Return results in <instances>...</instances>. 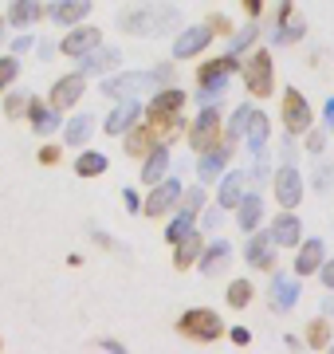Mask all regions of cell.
<instances>
[{
	"instance_id": "obj_2",
	"label": "cell",
	"mask_w": 334,
	"mask_h": 354,
	"mask_svg": "<svg viewBox=\"0 0 334 354\" xmlns=\"http://www.w3.org/2000/svg\"><path fill=\"white\" fill-rule=\"evenodd\" d=\"M177 20V8H166V4H138L130 12H118V28L130 36H161V32H173Z\"/></svg>"
},
{
	"instance_id": "obj_11",
	"label": "cell",
	"mask_w": 334,
	"mask_h": 354,
	"mask_svg": "<svg viewBox=\"0 0 334 354\" xmlns=\"http://www.w3.org/2000/svg\"><path fill=\"white\" fill-rule=\"evenodd\" d=\"M275 201H279V209H295L303 201V177H299L295 165H279V174H275Z\"/></svg>"
},
{
	"instance_id": "obj_10",
	"label": "cell",
	"mask_w": 334,
	"mask_h": 354,
	"mask_svg": "<svg viewBox=\"0 0 334 354\" xmlns=\"http://www.w3.org/2000/svg\"><path fill=\"white\" fill-rule=\"evenodd\" d=\"M103 44V32L99 28H87V24H71V36L59 39V51L63 55H71V59H83L87 51H95Z\"/></svg>"
},
{
	"instance_id": "obj_53",
	"label": "cell",
	"mask_w": 334,
	"mask_h": 354,
	"mask_svg": "<svg viewBox=\"0 0 334 354\" xmlns=\"http://www.w3.org/2000/svg\"><path fill=\"white\" fill-rule=\"evenodd\" d=\"M0 342H4V339H0Z\"/></svg>"
},
{
	"instance_id": "obj_28",
	"label": "cell",
	"mask_w": 334,
	"mask_h": 354,
	"mask_svg": "<svg viewBox=\"0 0 334 354\" xmlns=\"http://www.w3.org/2000/svg\"><path fill=\"white\" fill-rule=\"evenodd\" d=\"M169 169V150L166 142H157L154 150L146 153V165H141V185H154V181H161Z\"/></svg>"
},
{
	"instance_id": "obj_32",
	"label": "cell",
	"mask_w": 334,
	"mask_h": 354,
	"mask_svg": "<svg viewBox=\"0 0 334 354\" xmlns=\"http://www.w3.org/2000/svg\"><path fill=\"white\" fill-rule=\"evenodd\" d=\"M90 130H95V118H90V114H75V118L67 122V130H63V142L67 146H87Z\"/></svg>"
},
{
	"instance_id": "obj_4",
	"label": "cell",
	"mask_w": 334,
	"mask_h": 354,
	"mask_svg": "<svg viewBox=\"0 0 334 354\" xmlns=\"http://www.w3.org/2000/svg\"><path fill=\"white\" fill-rule=\"evenodd\" d=\"M173 83V67H157V71H134V75H115L103 83V95L106 99H134L138 91H157V87H169Z\"/></svg>"
},
{
	"instance_id": "obj_25",
	"label": "cell",
	"mask_w": 334,
	"mask_h": 354,
	"mask_svg": "<svg viewBox=\"0 0 334 354\" xmlns=\"http://www.w3.org/2000/svg\"><path fill=\"white\" fill-rule=\"evenodd\" d=\"M157 134H154V127H150V122H146V127H138V122H134V127L126 130V142H122V150L130 153V158H146V153L154 150L157 146Z\"/></svg>"
},
{
	"instance_id": "obj_27",
	"label": "cell",
	"mask_w": 334,
	"mask_h": 354,
	"mask_svg": "<svg viewBox=\"0 0 334 354\" xmlns=\"http://www.w3.org/2000/svg\"><path fill=\"white\" fill-rule=\"evenodd\" d=\"M259 221H264V201H259L256 193H244L240 205H236V225L244 228V236H248L252 228H259Z\"/></svg>"
},
{
	"instance_id": "obj_30",
	"label": "cell",
	"mask_w": 334,
	"mask_h": 354,
	"mask_svg": "<svg viewBox=\"0 0 334 354\" xmlns=\"http://www.w3.org/2000/svg\"><path fill=\"white\" fill-rule=\"evenodd\" d=\"M16 28H32L36 20H43V0H12V8L4 16Z\"/></svg>"
},
{
	"instance_id": "obj_37",
	"label": "cell",
	"mask_w": 334,
	"mask_h": 354,
	"mask_svg": "<svg viewBox=\"0 0 334 354\" xmlns=\"http://www.w3.org/2000/svg\"><path fill=\"white\" fill-rule=\"evenodd\" d=\"M248 118H252V111H248V106H240V111L232 114V122L224 127V134H228V138H244V130H248Z\"/></svg>"
},
{
	"instance_id": "obj_26",
	"label": "cell",
	"mask_w": 334,
	"mask_h": 354,
	"mask_svg": "<svg viewBox=\"0 0 334 354\" xmlns=\"http://www.w3.org/2000/svg\"><path fill=\"white\" fill-rule=\"evenodd\" d=\"M228 260H232V244L228 241H217V244H205V252H201L197 268H201L205 276H220V272L228 268Z\"/></svg>"
},
{
	"instance_id": "obj_3",
	"label": "cell",
	"mask_w": 334,
	"mask_h": 354,
	"mask_svg": "<svg viewBox=\"0 0 334 354\" xmlns=\"http://www.w3.org/2000/svg\"><path fill=\"white\" fill-rule=\"evenodd\" d=\"M240 71V55H217V59H205V64L197 67V102H220L224 99V87H228V79Z\"/></svg>"
},
{
	"instance_id": "obj_17",
	"label": "cell",
	"mask_w": 334,
	"mask_h": 354,
	"mask_svg": "<svg viewBox=\"0 0 334 354\" xmlns=\"http://www.w3.org/2000/svg\"><path fill=\"white\" fill-rule=\"evenodd\" d=\"M268 236H271V244H275V248H295L299 236H303V221H299V216L287 209V213L275 216V225H271Z\"/></svg>"
},
{
	"instance_id": "obj_35",
	"label": "cell",
	"mask_w": 334,
	"mask_h": 354,
	"mask_svg": "<svg viewBox=\"0 0 334 354\" xmlns=\"http://www.w3.org/2000/svg\"><path fill=\"white\" fill-rule=\"evenodd\" d=\"M252 295H256V288H252L248 279H232L228 283V307H236V311H244V307L252 304Z\"/></svg>"
},
{
	"instance_id": "obj_15",
	"label": "cell",
	"mask_w": 334,
	"mask_h": 354,
	"mask_svg": "<svg viewBox=\"0 0 334 354\" xmlns=\"http://www.w3.org/2000/svg\"><path fill=\"white\" fill-rule=\"evenodd\" d=\"M83 87H87V79L79 75H63V79H55V87H52V106L55 111H71V106H75L79 99H83Z\"/></svg>"
},
{
	"instance_id": "obj_48",
	"label": "cell",
	"mask_w": 334,
	"mask_h": 354,
	"mask_svg": "<svg viewBox=\"0 0 334 354\" xmlns=\"http://www.w3.org/2000/svg\"><path fill=\"white\" fill-rule=\"evenodd\" d=\"M232 342H236V346H248V342H252V330H248V327H236V330H232Z\"/></svg>"
},
{
	"instance_id": "obj_50",
	"label": "cell",
	"mask_w": 334,
	"mask_h": 354,
	"mask_svg": "<svg viewBox=\"0 0 334 354\" xmlns=\"http://www.w3.org/2000/svg\"><path fill=\"white\" fill-rule=\"evenodd\" d=\"M122 197H126V205H130V209H134V213H138V209H141V205H138V193H130V189H122Z\"/></svg>"
},
{
	"instance_id": "obj_41",
	"label": "cell",
	"mask_w": 334,
	"mask_h": 354,
	"mask_svg": "<svg viewBox=\"0 0 334 354\" xmlns=\"http://www.w3.org/2000/svg\"><path fill=\"white\" fill-rule=\"evenodd\" d=\"M205 28H208V36H232L228 16H208V20H205Z\"/></svg>"
},
{
	"instance_id": "obj_49",
	"label": "cell",
	"mask_w": 334,
	"mask_h": 354,
	"mask_svg": "<svg viewBox=\"0 0 334 354\" xmlns=\"http://www.w3.org/2000/svg\"><path fill=\"white\" fill-rule=\"evenodd\" d=\"M28 48H32V36H20V39L12 44V51H16V55H20V51H28Z\"/></svg>"
},
{
	"instance_id": "obj_20",
	"label": "cell",
	"mask_w": 334,
	"mask_h": 354,
	"mask_svg": "<svg viewBox=\"0 0 334 354\" xmlns=\"http://www.w3.org/2000/svg\"><path fill=\"white\" fill-rule=\"evenodd\" d=\"M28 118H32V130H36V134H52V130H59V111H55L52 102L32 99V95H28Z\"/></svg>"
},
{
	"instance_id": "obj_39",
	"label": "cell",
	"mask_w": 334,
	"mask_h": 354,
	"mask_svg": "<svg viewBox=\"0 0 334 354\" xmlns=\"http://www.w3.org/2000/svg\"><path fill=\"white\" fill-rule=\"evenodd\" d=\"M4 114H8V118H24V114H28V95L12 91V95L4 99Z\"/></svg>"
},
{
	"instance_id": "obj_44",
	"label": "cell",
	"mask_w": 334,
	"mask_h": 354,
	"mask_svg": "<svg viewBox=\"0 0 334 354\" xmlns=\"http://www.w3.org/2000/svg\"><path fill=\"white\" fill-rule=\"evenodd\" d=\"M331 177H334V169H331V165H322V169H319V177H315V189H331Z\"/></svg>"
},
{
	"instance_id": "obj_34",
	"label": "cell",
	"mask_w": 334,
	"mask_h": 354,
	"mask_svg": "<svg viewBox=\"0 0 334 354\" xmlns=\"http://www.w3.org/2000/svg\"><path fill=\"white\" fill-rule=\"evenodd\" d=\"M248 127H252V130H244V134H248V146H252V150H264V142H268V127H271V122H268V114H259V111H252V118H248Z\"/></svg>"
},
{
	"instance_id": "obj_43",
	"label": "cell",
	"mask_w": 334,
	"mask_h": 354,
	"mask_svg": "<svg viewBox=\"0 0 334 354\" xmlns=\"http://www.w3.org/2000/svg\"><path fill=\"white\" fill-rule=\"evenodd\" d=\"M322 146H326V134H322V130H311V134H307V150L319 153Z\"/></svg>"
},
{
	"instance_id": "obj_24",
	"label": "cell",
	"mask_w": 334,
	"mask_h": 354,
	"mask_svg": "<svg viewBox=\"0 0 334 354\" xmlns=\"http://www.w3.org/2000/svg\"><path fill=\"white\" fill-rule=\"evenodd\" d=\"M177 244V256H173V268L177 272H185V268H193L197 260H201V252H205V241H201V232L197 228H189L181 241H173Z\"/></svg>"
},
{
	"instance_id": "obj_16",
	"label": "cell",
	"mask_w": 334,
	"mask_h": 354,
	"mask_svg": "<svg viewBox=\"0 0 334 354\" xmlns=\"http://www.w3.org/2000/svg\"><path fill=\"white\" fill-rule=\"evenodd\" d=\"M303 36H307V24L295 16V4L283 0L279 16H275V39H279V44H295V39H303Z\"/></svg>"
},
{
	"instance_id": "obj_14",
	"label": "cell",
	"mask_w": 334,
	"mask_h": 354,
	"mask_svg": "<svg viewBox=\"0 0 334 354\" xmlns=\"http://www.w3.org/2000/svg\"><path fill=\"white\" fill-rule=\"evenodd\" d=\"M90 0H55V4H43V16H52L59 28H71V24H79L83 16H90Z\"/></svg>"
},
{
	"instance_id": "obj_42",
	"label": "cell",
	"mask_w": 334,
	"mask_h": 354,
	"mask_svg": "<svg viewBox=\"0 0 334 354\" xmlns=\"http://www.w3.org/2000/svg\"><path fill=\"white\" fill-rule=\"evenodd\" d=\"M36 158H39V165H55L59 158H63V146H43Z\"/></svg>"
},
{
	"instance_id": "obj_9",
	"label": "cell",
	"mask_w": 334,
	"mask_h": 354,
	"mask_svg": "<svg viewBox=\"0 0 334 354\" xmlns=\"http://www.w3.org/2000/svg\"><path fill=\"white\" fill-rule=\"evenodd\" d=\"M283 127L291 130V134H307L315 127V111H311V102L295 87L283 91Z\"/></svg>"
},
{
	"instance_id": "obj_38",
	"label": "cell",
	"mask_w": 334,
	"mask_h": 354,
	"mask_svg": "<svg viewBox=\"0 0 334 354\" xmlns=\"http://www.w3.org/2000/svg\"><path fill=\"white\" fill-rule=\"evenodd\" d=\"M16 75H20V64H16V55H4V59H0V91L12 87Z\"/></svg>"
},
{
	"instance_id": "obj_13",
	"label": "cell",
	"mask_w": 334,
	"mask_h": 354,
	"mask_svg": "<svg viewBox=\"0 0 334 354\" xmlns=\"http://www.w3.org/2000/svg\"><path fill=\"white\" fill-rule=\"evenodd\" d=\"M271 248H275V244H271L268 232H259V228H252V232H248L244 256H248V264H252V268H259V272H271V268H275V252H271Z\"/></svg>"
},
{
	"instance_id": "obj_46",
	"label": "cell",
	"mask_w": 334,
	"mask_h": 354,
	"mask_svg": "<svg viewBox=\"0 0 334 354\" xmlns=\"http://www.w3.org/2000/svg\"><path fill=\"white\" fill-rule=\"evenodd\" d=\"M319 272H322V283H326V288L334 291V260H322V268H319Z\"/></svg>"
},
{
	"instance_id": "obj_31",
	"label": "cell",
	"mask_w": 334,
	"mask_h": 354,
	"mask_svg": "<svg viewBox=\"0 0 334 354\" xmlns=\"http://www.w3.org/2000/svg\"><path fill=\"white\" fill-rule=\"evenodd\" d=\"M322 268V241H307L295 256V276H311Z\"/></svg>"
},
{
	"instance_id": "obj_5",
	"label": "cell",
	"mask_w": 334,
	"mask_h": 354,
	"mask_svg": "<svg viewBox=\"0 0 334 354\" xmlns=\"http://www.w3.org/2000/svg\"><path fill=\"white\" fill-rule=\"evenodd\" d=\"M177 335L189 342H217L224 335V323H220L217 311H208V307H193V311H185L177 319Z\"/></svg>"
},
{
	"instance_id": "obj_18",
	"label": "cell",
	"mask_w": 334,
	"mask_h": 354,
	"mask_svg": "<svg viewBox=\"0 0 334 354\" xmlns=\"http://www.w3.org/2000/svg\"><path fill=\"white\" fill-rule=\"evenodd\" d=\"M232 146H236V138H224L220 146L201 153V181H217V177L224 174V162L232 158Z\"/></svg>"
},
{
	"instance_id": "obj_45",
	"label": "cell",
	"mask_w": 334,
	"mask_h": 354,
	"mask_svg": "<svg viewBox=\"0 0 334 354\" xmlns=\"http://www.w3.org/2000/svg\"><path fill=\"white\" fill-rule=\"evenodd\" d=\"M240 4H244L248 20H259V12H264V0H240Z\"/></svg>"
},
{
	"instance_id": "obj_47",
	"label": "cell",
	"mask_w": 334,
	"mask_h": 354,
	"mask_svg": "<svg viewBox=\"0 0 334 354\" xmlns=\"http://www.w3.org/2000/svg\"><path fill=\"white\" fill-rule=\"evenodd\" d=\"M220 221H224V209H220V205H217V209H208V213H205V228H217Z\"/></svg>"
},
{
	"instance_id": "obj_29",
	"label": "cell",
	"mask_w": 334,
	"mask_h": 354,
	"mask_svg": "<svg viewBox=\"0 0 334 354\" xmlns=\"http://www.w3.org/2000/svg\"><path fill=\"white\" fill-rule=\"evenodd\" d=\"M268 299H271V307H275V311H291V307H295V299H299V283H295V279H287V276H275V279H271Z\"/></svg>"
},
{
	"instance_id": "obj_22",
	"label": "cell",
	"mask_w": 334,
	"mask_h": 354,
	"mask_svg": "<svg viewBox=\"0 0 334 354\" xmlns=\"http://www.w3.org/2000/svg\"><path fill=\"white\" fill-rule=\"evenodd\" d=\"M138 114H141V102L134 99H122V106H115V114L106 118V130L103 134H110V138H122L134 122H138Z\"/></svg>"
},
{
	"instance_id": "obj_40",
	"label": "cell",
	"mask_w": 334,
	"mask_h": 354,
	"mask_svg": "<svg viewBox=\"0 0 334 354\" xmlns=\"http://www.w3.org/2000/svg\"><path fill=\"white\" fill-rule=\"evenodd\" d=\"M256 36H259V28H256V20H252V24H248V32H240V36L232 39V55H240L244 48H252V44H256Z\"/></svg>"
},
{
	"instance_id": "obj_51",
	"label": "cell",
	"mask_w": 334,
	"mask_h": 354,
	"mask_svg": "<svg viewBox=\"0 0 334 354\" xmlns=\"http://www.w3.org/2000/svg\"><path fill=\"white\" fill-rule=\"evenodd\" d=\"M326 127H334V99L326 102Z\"/></svg>"
},
{
	"instance_id": "obj_52",
	"label": "cell",
	"mask_w": 334,
	"mask_h": 354,
	"mask_svg": "<svg viewBox=\"0 0 334 354\" xmlns=\"http://www.w3.org/2000/svg\"><path fill=\"white\" fill-rule=\"evenodd\" d=\"M4 28H8V20H4V16H0V44H4V39H8V36H4Z\"/></svg>"
},
{
	"instance_id": "obj_23",
	"label": "cell",
	"mask_w": 334,
	"mask_h": 354,
	"mask_svg": "<svg viewBox=\"0 0 334 354\" xmlns=\"http://www.w3.org/2000/svg\"><path fill=\"white\" fill-rule=\"evenodd\" d=\"M213 44V36H208V28L201 24V28H185L177 36V44H173V55L177 59H189V55H201V51Z\"/></svg>"
},
{
	"instance_id": "obj_36",
	"label": "cell",
	"mask_w": 334,
	"mask_h": 354,
	"mask_svg": "<svg viewBox=\"0 0 334 354\" xmlns=\"http://www.w3.org/2000/svg\"><path fill=\"white\" fill-rule=\"evenodd\" d=\"M307 346L311 351H326V346H331V323H326V319H311Z\"/></svg>"
},
{
	"instance_id": "obj_7",
	"label": "cell",
	"mask_w": 334,
	"mask_h": 354,
	"mask_svg": "<svg viewBox=\"0 0 334 354\" xmlns=\"http://www.w3.org/2000/svg\"><path fill=\"white\" fill-rule=\"evenodd\" d=\"M185 197H177V216H173V225L166 228V241H181L189 228H197V213L205 209V189L201 185H193V189H181Z\"/></svg>"
},
{
	"instance_id": "obj_12",
	"label": "cell",
	"mask_w": 334,
	"mask_h": 354,
	"mask_svg": "<svg viewBox=\"0 0 334 354\" xmlns=\"http://www.w3.org/2000/svg\"><path fill=\"white\" fill-rule=\"evenodd\" d=\"M150 189H154V193H150V197H146V205H141V213H146V216L169 213V209L177 205V197H181V185H177V181H166V177H161V181H154Z\"/></svg>"
},
{
	"instance_id": "obj_19",
	"label": "cell",
	"mask_w": 334,
	"mask_h": 354,
	"mask_svg": "<svg viewBox=\"0 0 334 354\" xmlns=\"http://www.w3.org/2000/svg\"><path fill=\"white\" fill-rule=\"evenodd\" d=\"M118 64H122V51L103 48V44H99L95 51H87V55H83L79 75H83V79H87V75H103V71H110V67H118Z\"/></svg>"
},
{
	"instance_id": "obj_6",
	"label": "cell",
	"mask_w": 334,
	"mask_h": 354,
	"mask_svg": "<svg viewBox=\"0 0 334 354\" xmlns=\"http://www.w3.org/2000/svg\"><path fill=\"white\" fill-rule=\"evenodd\" d=\"M224 138L228 134H224V122H220V102H208L205 111H201V118L193 122V130H189V146L197 153H205L213 146H220Z\"/></svg>"
},
{
	"instance_id": "obj_21",
	"label": "cell",
	"mask_w": 334,
	"mask_h": 354,
	"mask_svg": "<svg viewBox=\"0 0 334 354\" xmlns=\"http://www.w3.org/2000/svg\"><path fill=\"white\" fill-rule=\"evenodd\" d=\"M252 189V181H248L244 169H236V174H228L224 181H220V193H217V205L220 209H236L240 205V197Z\"/></svg>"
},
{
	"instance_id": "obj_1",
	"label": "cell",
	"mask_w": 334,
	"mask_h": 354,
	"mask_svg": "<svg viewBox=\"0 0 334 354\" xmlns=\"http://www.w3.org/2000/svg\"><path fill=\"white\" fill-rule=\"evenodd\" d=\"M185 91H177L173 83L169 87H161V91H154V99L146 102V118H150V127H154V134L161 142H173V138H181L185 134Z\"/></svg>"
},
{
	"instance_id": "obj_8",
	"label": "cell",
	"mask_w": 334,
	"mask_h": 354,
	"mask_svg": "<svg viewBox=\"0 0 334 354\" xmlns=\"http://www.w3.org/2000/svg\"><path fill=\"white\" fill-rule=\"evenodd\" d=\"M244 83H248V95L252 99H268L271 87H275V75H271V51L259 48L244 67Z\"/></svg>"
},
{
	"instance_id": "obj_33",
	"label": "cell",
	"mask_w": 334,
	"mask_h": 354,
	"mask_svg": "<svg viewBox=\"0 0 334 354\" xmlns=\"http://www.w3.org/2000/svg\"><path fill=\"white\" fill-rule=\"evenodd\" d=\"M106 153H99V150H83L79 153V162H75V174L79 177H99V174H106Z\"/></svg>"
}]
</instances>
